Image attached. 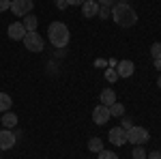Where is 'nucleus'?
Returning a JSON list of instances; mask_svg holds the SVG:
<instances>
[{
    "mask_svg": "<svg viewBox=\"0 0 161 159\" xmlns=\"http://www.w3.org/2000/svg\"><path fill=\"white\" fill-rule=\"evenodd\" d=\"M112 20L120 28H131L137 24V13L129 2H116L112 7Z\"/></svg>",
    "mask_w": 161,
    "mask_h": 159,
    "instance_id": "nucleus-1",
    "label": "nucleus"
},
{
    "mask_svg": "<svg viewBox=\"0 0 161 159\" xmlns=\"http://www.w3.org/2000/svg\"><path fill=\"white\" fill-rule=\"evenodd\" d=\"M47 37H50L52 45L54 48H67L69 45V41H71V32H69V26L62 24V22H52L47 26Z\"/></svg>",
    "mask_w": 161,
    "mask_h": 159,
    "instance_id": "nucleus-2",
    "label": "nucleus"
},
{
    "mask_svg": "<svg viewBox=\"0 0 161 159\" xmlns=\"http://www.w3.org/2000/svg\"><path fill=\"white\" fill-rule=\"evenodd\" d=\"M148 129L146 127H140V125H133L131 129H127V142L129 144H133V146H142V144H146L148 142Z\"/></svg>",
    "mask_w": 161,
    "mask_h": 159,
    "instance_id": "nucleus-3",
    "label": "nucleus"
},
{
    "mask_svg": "<svg viewBox=\"0 0 161 159\" xmlns=\"http://www.w3.org/2000/svg\"><path fill=\"white\" fill-rule=\"evenodd\" d=\"M22 43L26 45V49L28 52H43V48H45V43H43V37L39 35L37 30L35 32H26V37L22 39Z\"/></svg>",
    "mask_w": 161,
    "mask_h": 159,
    "instance_id": "nucleus-4",
    "label": "nucleus"
},
{
    "mask_svg": "<svg viewBox=\"0 0 161 159\" xmlns=\"http://www.w3.org/2000/svg\"><path fill=\"white\" fill-rule=\"evenodd\" d=\"M35 2L32 0H11V9L9 11L15 15V17H26L28 13L32 11Z\"/></svg>",
    "mask_w": 161,
    "mask_h": 159,
    "instance_id": "nucleus-5",
    "label": "nucleus"
},
{
    "mask_svg": "<svg viewBox=\"0 0 161 159\" xmlns=\"http://www.w3.org/2000/svg\"><path fill=\"white\" fill-rule=\"evenodd\" d=\"M15 142H17V135L13 133L11 129H2V131H0V150H9V148H13Z\"/></svg>",
    "mask_w": 161,
    "mask_h": 159,
    "instance_id": "nucleus-6",
    "label": "nucleus"
},
{
    "mask_svg": "<svg viewBox=\"0 0 161 159\" xmlns=\"http://www.w3.org/2000/svg\"><path fill=\"white\" fill-rule=\"evenodd\" d=\"M112 118V114H110V108L108 105H97L95 110H92V121L97 122V125H105V122Z\"/></svg>",
    "mask_w": 161,
    "mask_h": 159,
    "instance_id": "nucleus-7",
    "label": "nucleus"
},
{
    "mask_svg": "<svg viewBox=\"0 0 161 159\" xmlns=\"http://www.w3.org/2000/svg\"><path fill=\"white\" fill-rule=\"evenodd\" d=\"M110 142L114 144V146H123V144H127V129H123V127H114V129H110Z\"/></svg>",
    "mask_w": 161,
    "mask_h": 159,
    "instance_id": "nucleus-8",
    "label": "nucleus"
},
{
    "mask_svg": "<svg viewBox=\"0 0 161 159\" xmlns=\"http://www.w3.org/2000/svg\"><path fill=\"white\" fill-rule=\"evenodd\" d=\"M7 35H9V39H13V41H22V39L26 37V28L22 22H13V24H9V28H7Z\"/></svg>",
    "mask_w": 161,
    "mask_h": 159,
    "instance_id": "nucleus-9",
    "label": "nucleus"
},
{
    "mask_svg": "<svg viewBox=\"0 0 161 159\" xmlns=\"http://www.w3.org/2000/svg\"><path fill=\"white\" fill-rule=\"evenodd\" d=\"M133 71H136V67H133L131 60H120L118 65H116V73H118V77H131Z\"/></svg>",
    "mask_w": 161,
    "mask_h": 159,
    "instance_id": "nucleus-10",
    "label": "nucleus"
},
{
    "mask_svg": "<svg viewBox=\"0 0 161 159\" xmlns=\"http://www.w3.org/2000/svg\"><path fill=\"white\" fill-rule=\"evenodd\" d=\"M97 13H99V2L97 0H86L82 4V15L84 17H95Z\"/></svg>",
    "mask_w": 161,
    "mask_h": 159,
    "instance_id": "nucleus-11",
    "label": "nucleus"
},
{
    "mask_svg": "<svg viewBox=\"0 0 161 159\" xmlns=\"http://www.w3.org/2000/svg\"><path fill=\"white\" fill-rule=\"evenodd\" d=\"M0 121H2V127H4V129H13V127H17V114H13V112L9 110V112L2 114Z\"/></svg>",
    "mask_w": 161,
    "mask_h": 159,
    "instance_id": "nucleus-12",
    "label": "nucleus"
},
{
    "mask_svg": "<svg viewBox=\"0 0 161 159\" xmlns=\"http://www.w3.org/2000/svg\"><path fill=\"white\" fill-rule=\"evenodd\" d=\"M24 28H26V32H35L37 30V26H39V20H37V15H32V13H28L24 17Z\"/></svg>",
    "mask_w": 161,
    "mask_h": 159,
    "instance_id": "nucleus-13",
    "label": "nucleus"
},
{
    "mask_svg": "<svg viewBox=\"0 0 161 159\" xmlns=\"http://www.w3.org/2000/svg\"><path fill=\"white\" fill-rule=\"evenodd\" d=\"M101 103H103V105H108V108H110L112 103H116V93H114L112 88L101 90Z\"/></svg>",
    "mask_w": 161,
    "mask_h": 159,
    "instance_id": "nucleus-14",
    "label": "nucleus"
},
{
    "mask_svg": "<svg viewBox=\"0 0 161 159\" xmlns=\"http://www.w3.org/2000/svg\"><path fill=\"white\" fill-rule=\"evenodd\" d=\"M13 105V99L7 93H0V112H9Z\"/></svg>",
    "mask_w": 161,
    "mask_h": 159,
    "instance_id": "nucleus-15",
    "label": "nucleus"
},
{
    "mask_svg": "<svg viewBox=\"0 0 161 159\" xmlns=\"http://www.w3.org/2000/svg\"><path fill=\"white\" fill-rule=\"evenodd\" d=\"M88 150L101 153V150H103V140H101V138H90V140H88Z\"/></svg>",
    "mask_w": 161,
    "mask_h": 159,
    "instance_id": "nucleus-16",
    "label": "nucleus"
},
{
    "mask_svg": "<svg viewBox=\"0 0 161 159\" xmlns=\"http://www.w3.org/2000/svg\"><path fill=\"white\" fill-rule=\"evenodd\" d=\"M110 114H112V116H116V118H120V116H125V105L120 103V101L112 103V105H110Z\"/></svg>",
    "mask_w": 161,
    "mask_h": 159,
    "instance_id": "nucleus-17",
    "label": "nucleus"
},
{
    "mask_svg": "<svg viewBox=\"0 0 161 159\" xmlns=\"http://www.w3.org/2000/svg\"><path fill=\"white\" fill-rule=\"evenodd\" d=\"M105 80H108L110 84H114V82H118V80H120V77H118V73H116V67L105 69Z\"/></svg>",
    "mask_w": 161,
    "mask_h": 159,
    "instance_id": "nucleus-18",
    "label": "nucleus"
},
{
    "mask_svg": "<svg viewBox=\"0 0 161 159\" xmlns=\"http://www.w3.org/2000/svg\"><path fill=\"white\" fill-rule=\"evenodd\" d=\"M150 56H153V60L161 58V43H153L150 45Z\"/></svg>",
    "mask_w": 161,
    "mask_h": 159,
    "instance_id": "nucleus-19",
    "label": "nucleus"
},
{
    "mask_svg": "<svg viewBox=\"0 0 161 159\" xmlns=\"http://www.w3.org/2000/svg\"><path fill=\"white\" fill-rule=\"evenodd\" d=\"M97 15H99L101 20H108V17H112V7H101V4H99V13H97Z\"/></svg>",
    "mask_w": 161,
    "mask_h": 159,
    "instance_id": "nucleus-20",
    "label": "nucleus"
},
{
    "mask_svg": "<svg viewBox=\"0 0 161 159\" xmlns=\"http://www.w3.org/2000/svg\"><path fill=\"white\" fill-rule=\"evenodd\" d=\"M97 155H99V159H118V155H116L114 150H105V148H103L101 153H97Z\"/></svg>",
    "mask_w": 161,
    "mask_h": 159,
    "instance_id": "nucleus-21",
    "label": "nucleus"
},
{
    "mask_svg": "<svg viewBox=\"0 0 161 159\" xmlns=\"http://www.w3.org/2000/svg\"><path fill=\"white\" fill-rule=\"evenodd\" d=\"M120 127H123V129H131V127H133V121H131L129 116H120Z\"/></svg>",
    "mask_w": 161,
    "mask_h": 159,
    "instance_id": "nucleus-22",
    "label": "nucleus"
},
{
    "mask_svg": "<svg viewBox=\"0 0 161 159\" xmlns=\"http://www.w3.org/2000/svg\"><path fill=\"white\" fill-rule=\"evenodd\" d=\"M133 159H146V150L140 148V146H136L133 148Z\"/></svg>",
    "mask_w": 161,
    "mask_h": 159,
    "instance_id": "nucleus-23",
    "label": "nucleus"
},
{
    "mask_svg": "<svg viewBox=\"0 0 161 159\" xmlns=\"http://www.w3.org/2000/svg\"><path fill=\"white\" fill-rule=\"evenodd\" d=\"M54 4H56V7H58L60 11H64V9L69 7V2H67V0H54Z\"/></svg>",
    "mask_w": 161,
    "mask_h": 159,
    "instance_id": "nucleus-24",
    "label": "nucleus"
},
{
    "mask_svg": "<svg viewBox=\"0 0 161 159\" xmlns=\"http://www.w3.org/2000/svg\"><path fill=\"white\" fill-rule=\"evenodd\" d=\"M11 9V0H0V11H9Z\"/></svg>",
    "mask_w": 161,
    "mask_h": 159,
    "instance_id": "nucleus-25",
    "label": "nucleus"
},
{
    "mask_svg": "<svg viewBox=\"0 0 161 159\" xmlns=\"http://www.w3.org/2000/svg\"><path fill=\"white\" fill-rule=\"evenodd\" d=\"M95 67H97V69H105V67H108V60H103V58H97V60H95Z\"/></svg>",
    "mask_w": 161,
    "mask_h": 159,
    "instance_id": "nucleus-26",
    "label": "nucleus"
},
{
    "mask_svg": "<svg viewBox=\"0 0 161 159\" xmlns=\"http://www.w3.org/2000/svg\"><path fill=\"white\" fill-rule=\"evenodd\" d=\"M97 2H99L101 7H114L116 4V0H97Z\"/></svg>",
    "mask_w": 161,
    "mask_h": 159,
    "instance_id": "nucleus-27",
    "label": "nucleus"
},
{
    "mask_svg": "<svg viewBox=\"0 0 161 159\" xmlns=\"http://www.w3.org/2000/svg\"><path fill=\"white\" fill-rule=\"evenodd\" d=\"M146 159H161V150H153V153H148Z\"/></svg>",
    "mask_w": 161,
    "mask_h": 159,
    "instance_id": "nucleus-28",
    "label": "nucleus"
},
{
    "mask_svg": "<svg viewBox=\"0 0 161 159\" xmlns=\"http://www.w3.org/2000/svg\"><path fill=\"white\" fill-rule=\"evenodd\" d=\"M67 2H69V7H82L86 0H67Z\"/></svg>",
    "mask_w": 161,
    "mask_h": 159,
    "instance_id": "nucleus-29",
    "label": "nucleus"
},
{
    "mask_svg": "<svg viewBox=\"0 0 161 159\" xmlns=\"http://www.w3.org/2000/svg\"><path fill=\"white\" fill-rule=\"evenodd\" d=\"M155 69H159V71H161V58H157V60H155Z\"/></svg>",
    "mask_w": 161,
    "mask_h": 159,
    "instance_id": "nucleus-30",
    "label": "nucleus"
},
{
    "mask_svg": "<svg viewBox=\"0 0 161 159\" xmlns=\"http://www.w3.org/2000/svg\"><path fill=\"white\" fill-rule=\"evenodd\" d=\"M157 86H159V88H161V75H159V80H157Z\"/></svg>",
    "mask_w": 161,
    "mask_h": 159,
    "instance_id": "nucleus-31",
    "label": "nucleus"
},
{
    "mask_svg": "<svg viewBox=\"0 0 161 159\" xmlns=\"http://www.w3.org/2000/svg\"><path fill=\"white\" fill-rule=\"evenodd\" d=\"M118 2H129V0H118Z\"/></svg>",
    "mask_w": 161,
    "mask_h": 159,
    "instance_id": "nucleus-32",
    "label": "nucleus"
}]
</instances>
